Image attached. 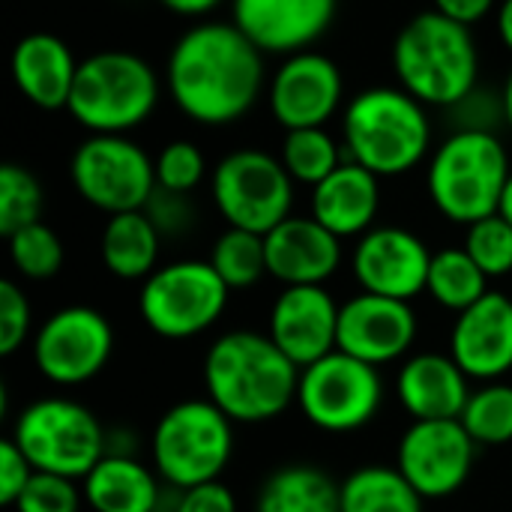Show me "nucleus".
I'll return each instance as SVG.
<instances>
[{
    "mask_svg": "<svg viewBox=\"0 0 512 512\" xmlns=\"http://www.w3.org/2000/svg\"><path fill=\"white\" fill-rule=\"evenodd\" d=\"M264 57L234 21H201L168 54L171 102L192 123L231 126L255 108L267 87Z\"/></svg>",
    "mask_w": 512,
    "mask_h": 512,
    "instance_id": "nucleus-1",
    "label": "nucleus"
},
{
    "mask_svg": "<svg viewBox=\"0 0 512 512\" xmlns=\"http://www.w3.org/2000/svg\"><path fill=\"white\" fill-rule=\"evenodd\" d=\"M300 366L270 336L234 330L219 336L204 357L207 399L234 423H267L297 402Z\"/></svg>",
    "mask_w": 512,
    "mask_h": 512,
    "instance_id": "nucleus-2",
    "label": "nucleus"
},
{
    "mask_svg": "<svg viewBox=\"0 0 512 512\" xmlns=\"http://www.w3.org/2000/svg\"><path fill=\"white\" fill-rule=\"evenodd\" d=\"M393 72L426 108H456L480 87V48L471 27L426 9L399 30Z\"/></svg>",
    "mask_w": 512,
    "mask_h": 512,
    "instance_id": "nucleus-3",
    "label": "nucleus"
},
{
    "mask_svg": "<svg viewBox=\"0 0 512 512\" xmlns=\"http://www.w3.org/2000/svg\"><path fill=\"white\" fill-rule=\"evenodd\" d=\"M342 147L375 177H402L432 150L429 108L402 87H366L342 111Z\"/></svg>",
    "mask_w": 512,
    "mask_h": 512,
    "instance_id": "nucleus-4",
    "label": "nucleus"
},
{
    "mask_svg": "<svg viewBox=\"0 0 512 512\" xmlns=\"http://www.w3.org/2000/svg\"><path fill=\"white\" fill-rule=\"evenodd\" d=\"M510 174V153L498 132L456 129L435 147L426 186L444 219L474 225L501 210Z\"/></svg>",
    "mask_w": 512,
    "mask_h": 512,
    "instance_id": "nucleus-5",
    "label": "nucleus"
},
{
    "mask_svg": "<svg viewBox=\"0 0 512 512\" xmlns=\"http://www.w3.org/2000/svg\"><path fill=\"white\" fill-rule=\"evenodd\" d=\"M156 69L132 51H96L81 60L66 111L90 135H126L159 105Z\"/></svg>",
    "mask_w": 512,
    "mask_h": 512,
    "instance_id": "nucleus-6",
    "label": "nucleus"
},
{
    "mask_svg": "<svg viewBox=\"0 0 512 512\" xmlns=\"http://www.w3.org/2000/svg\"><path fill=\"white\" fill-rule=\"evenodd\" d=\"M234 453V420L210 399H186L168 408L150 438L153 471L174 492L219 480Z\"/></svg>",
    "mask_w": 512,
    "mask_h": 512,
    "instance_id": "nucleus-7",
    "label": "nucleus"
},
{
    "mask_svg": "<svg viewBox=\"0 0 512 512\" xmlns=\"http://www.w3.org/2000/svg\"><path fill=\"white\" fill-rule=\"evenodd\" d=\"M9 438L36 471L69 480H84L108 453V435L96 414L60 396L30 402Z\"/></svg>",
    "mask_w": 512,
    "mask_h": 512,
    "instance_id": "nucleus-8",
    "label": "nucleus"
},
{
    "mask_svg": "<svg viewBox=\"0 0 512 512\" xmlns=\"http://www.w3.org/2000/svg\"><path fill=\"white\" fill-rule=\"evenodd\" d=\"M228 294L231 288L210 261H171L144 279L138 312L156 336L180 342L210 330L222 318Z\"/></svg>",
    "mask_w": 512,
    "mask_h": 512,
    "instance_id": "nucleus-9",
    "label": "nucleus"
},
{
    "mask_svg": "<svg viewBox=\"0 0 512 512\" xmlns=\"http://www.w3.org/2000/svg\"><path fill=\"white\" fill-rule=\"evenodd\" d=\"M294 180L282 159L264 150H234L219 159L210 192L228 228L270 234L279 222L294 216Z\"/></svg>",
    "mask_w": 512,
    "mask_h": 512,
    "instance_id": "nucleus-10",
    "label": "nucleus"
},
{
    "mask_svg": "<svg viewBox=\"0 0 512 512\" xmlns=\"http://www.w3.org/2000/svg\"><path fill=\"white\" fill-rule=\"evenodd\" d=\"M75 192L96 210L117 216L144 210L156 192V162L129 135H90L69 159Z\"/></svg>",
    "mask_w": 512,
    "mask_h": 512,
    "instance_id": "nucleus-11",
    "label": "nucleus"
},
{
    "mask_svg": "<svg viewBox=\"0 0 512 512\" xmlns=\"http://www.w3.org/2000/svg\"><path fill=\"white\" fill-rule=\"evenodd\" d=\"M384 402V381L375 366L330 351L318 363L300 369L297 408L303 417L330 435H348L369 426Z\"/></svg>",
    "mask_w": 512,
    "mask_h": 512,
    "instance_id": "nucleus-12",
    "label": "nucleus"
},
{
    "mask_svg": "<svg viewBox=\"0 0 512 512\" xmlns=\"http://www.w3.org/2000/svg\"><path fill=\"white\" fill-rule=\"evenodd\" d=\"M114 330L108 318L90 306H66L54 312L33 336V366L57 387L93 381L111 360Z\"/></svg>",
    "mask_w": 512,
    "mask_h": 512,
    "instance_id": "nucleus-13",
    "label": "nucleus"
},
{
    "mask_svg": "<svg viewBox=\"0 0 512 512\" xmlns=\"http://www.w3.org/2000/svg\"><path fill=\"white\" fill-rule=\"evenodd\" d=\"M477 441L462 420H414L396 447V468L423 495L438 501L456 495L474 468Z\"/></svg>",
    "mask_w": 512,
    "mask_h": 512,
    "instance_id": "nucleus-14",
    "label": "nucleus"
},
{
    "mask_svg": "<svg viewBox=\"0 0 512 512\" xmlns=\"http://www.w3.org/2000/svg\"><path fill=\"white\" fill-rule=\"evenodd\" d=\"M345 102V78L333 57L306 48L282 57L267 81V105L273 120L288 129L327 126Z\"/></svg>",
    "mask_w": 512,
    "mask_h": 512,
    "instance_id": "nucleus-15",
    "label": "nucleus"
},
{
    "mask_svg": "<svg viewBox=\"0 0 512 512\" xmlns=\"http://www.w3.org/2000/svg\"><path fill=\"white\" fill-rule=\"evenodd\" d=\"M429 267V246L414 231L399 225H381L366 231L351 255V270L363 291L405 303L426 291Z\"/></svg>",
    "mask_w": 512,
    "mask_h": 512,
    "instance_id": "nucleus-16",
    "label": "nucleus"
},
{
    "mask_svg": "<svg viewBox=\"0 0 512 512\" xmlns=\"http://www.w3.org/2000/svg\"><path fill=\"white\" fill-rule=\"evenodd\" d=\"M417 339V315L411 303L360 291L339 306L336 348L381 369L402 360Z\"/></svg>",
    "mask_w": 512,
    "mask_h": 512,
    "instance_id": "nucleus-17",
    "label": "nucleus"
},
{
    "mask_svg": "<svg viewBox=\"0 0 512 512\" xmlns=\"http://www.w3.org/2000/svg\"><path fill=\"white\" fill-rule=\"evenodd\" d=\"M339 0H231L234 27L264 54L312 48L336 21Z\"/></svg>",
    "mask_w": 512,
    "mask_h": 512,
    "instance_id": "nucleus-18",
    "label": "nucleus"
},
{
    "mask_svg": "<svg viewBox=\"0 0 512 512\" xmlns=\"http://www.w3.org/2000/svg\"><path fill=\"white\" fill-rule=\"evenodd\" d=\"M267 336L300 369L318 363L336 351L339 339V306L333 294L324 285L285 288L270 309Z\"/></svg>",
    "mask_w": 512,
    "mask_h": 512,
    "instance_id": "nucleus-19",
    "label": "nucleus"
},
{
    "mask_svg": "<svg viewBox=\"0 0 512 512\" xmlns=\"http://www.w3.org/2000/svg\"><path fill=\"white\" fill-rule=\"evenodd\" d=\"M450 357L471 381H501L512 369V300L489 291L456 315Z\"/></svg>",
    "mask_w": 512,
    "mask_h": 512,
    "instance_id": "nucleus-20",
    "label": "nucleus"
},
{
    "mask_svg": "<svg viewBox=\"0 0 512 512\" xmlns=\"http://www.w3.org/2000/svg\"><path fill=\"white\" fill-rule=\"evenodd\" d=\"M267 273L291 285H324L342 264V240L315 216H288L264 234Z\"/></svg>",
    "mask_w": 512,
    "mask_h": 512,
    "instance_id": "nucleus-21",
    "label": "nucleus"
},
{
    "mask_svg": "<svg viewBox=\"0 0 512 512\" xmlns=\"http://www.w3.org/2000/svg\"><path fill=\"white\" fill-rule=\"evenodd\" d=\"M468 381L450 354H414L396 375V399L411 420H459L471 399Z\"/></svg>",
    "mask_w": 512,
    "mask_h": 512,
    "instance_id": "nucleus-22",
    "label": "nucleus"
},
{
    "mask_svg": "<svg viewBox=\"0 0 512 512\" xmlns=\"http://www.w3.org/2000/svg\"><path fill=\"white\" fill-rule=\"evenodd\" d=\"M12 81L18 93L42 111L69 105L81 60L54 33H27L12 48Z\"/></svg>",
    "mask_w": 512,
    "mask_h": 512,
    "instance_id": "nucleus-23",
    "label": "nucleus"
},
{
    "mask_svg": "<svg viewBox=\"0 0 512 512\" xmlns=\"http://www.w3.org/2000/svg\"><path fill=\"white\" fill-rule=\"evenodd\" d=\"M381 210V177L357 162H342L312 189V216L339 240L363 237Z\"/></svg>",
    "mask_w": 512,
    "mask_h": 512,
    "instance_id": "nucleus-24",
    "label": "nucleus"
},
{
    "mask_svg": "<svg viewBox=\"0 0 512 512\" xmlns=\"http://www.w3.org/2000/svg\"><path fill=\"white\" fill-rule=\"evenodd\" d=\"M84 504L96 512H159V474L129 453H105L81 480Z\"/></svg>",
    "mask_w": 512,
    "mask_h": 512,
    "instance_id": "nucleus-25",
    "label": "nucleus"
},
{
    "mask_svg": "<svg viewBox=\"0 0 512 512\" xmlns=\"http://www.w3.org/2000/svg\"><path fill=\"white\" fill-rule=\"evenodd\" d=\"M162 234L144 210L108 216L102 231V264L123 282H144L159 261Z\"/></svg>",
    "mask_w": 512,
    "mask_h": 512,
    "instance_id": "nucleus-26",
    "label": "nucleus"
},
{
    "mask_svg": "<svg viewBox=\"0 0 512 512\" xmlns=\"http://www.w3.org/2000/svg\"><path fill=\"white\" fill-rule=\"evenodd\" d=\"M339 486L318 465H285L261 483L255 512H342Z\"/></svg>",
    "mask_w": 512,
    "mask_h": 512,
    "instance_id": "nucleus-27",
    "label": "nucleus"
},
{
    "mask_svg": "<svg viewBox=\"0 0 512 512\" xmlns=\"http://www.w3.org/2000/svg\"><path fill=\"white\" fill-rule=\"evenodd\" d=\"M342 512H423V495L402 477L399 468L366 465L348 474L339 486Z\"/></svg>",
    "mask_w": 512,
    "mask_h": 512,
    "instance_id": "nucleus-28",
    "label": "nucleus"
},
{
    "mask_svg": "<svg viewBox=\"0 0 512 512\" xmlns=\"http://www.w3.org/2000/svg\"><path fill=\"white\" fill-rule=\"evenodd\" d=\"M426 291L432 294V300L438 306L459 315L489 294V276L465 252V246H459V249L447 246V249H438L432 255Z\"/></svg>",
    "mask_w": 512,
    "mask_h": 512,
    "instance_id": "nucleus-29",
    "label": "nucleus"
},
{
    "mask_svg": "<svg viewBox=\"0 0 512 512\" xmlns=\"http://www.w3.org/2000/svg\"><path fill=\"white\" fill-rule=\"evenodd\" d=\"M279 159L285 165V171L291 174L294 183L315 189L321 180H327L345 159V147L342 141H336L327 126H315V129H288L282 138V150Z\"/></svg>",
    "mask_w": 512,
    "mask_h": 512,
    "instance_id": "nucleus-30",
    "label": "nucleus"
},
{
    "mask_svg": "<svg viewBox=\"0 0 512 512\" xmlns=\"http://www.w3.org/2000/svg\"><path fill=\"white\" fill-rule=\"evenodd\" d=\"M213 270L222 276V282L231 291H246L258 285L267 273V249H264V234L243 231V228H228L216 237L210 258Z\"/></svg>",
    "mask_w": 512,
    "mask_h": 512,
    "instance_id": "nucleus-31",
    "label": "nucleus"
},
{
    "mask_svg": "<svg viewBox=\"0 0 512 512\" xmlns=\"http://www.w3.org/2000/svg\"><path fill=\"white\" fill-rule=\"evenodd\" d=\"M462 426L477 441V447H504L512 441V384L489 381L474 390L465 411Z\"/></svg>",
    "mask_w": 512,
    "mask_h": 512,
    "instance_id": "nucleus-32",
    "label": "nucleus"
},
{
    "mask_svg": "<svg viewBox=\"0 0 512 512\" xmlns=\"http://www.w3.org/2000/svg\"><path fill=\"white\" fill-rule=\"evenodd\" d=\"M9 243V258H12V267L24 276V279H33V282H42V279H51L60 273L63 267V243L60 237L42 225V222H33L27 228H18L15 234L6 237Z\"/></svg>",
    "mask_w": 512,
    "mask_h": 512,
    "instance_id": "nucleus-33",
    "label": "nucleus"
},
{
    "mask_svg": "<svg viewBox=\"0 0 512 512\" xmlns=\"http://www.w3.org/2000/svg\"><path fill=\"white\" fill-rule=\"evenodd\" d=\"M42 201H45L42 186L24 165L6 162L0 168V234L3 237L39 222Z\"/></svg>",
    "mask_w": 512,
    "mask_h": 512,
    "instance_id": "nucleus-34",
    "label": "nucleus"
},
{
    "mask_svg": "<svg viewBox=\"0 0 512 512\" xmlns=\"http://www.w3.org/2000/svg\"><path fill=\"white\" fill-rule=\"evenodd\" d=\"M465 252L480 264V270L489 279H501L512 273V222L501 213L486 216L474 225H468L465 234Z\"/></svg>",
    "mask_w": 512,
    "mask_h": 512,
    "instance_id": "nucleus-35",
    "label": "nucleus"
},
{
    "mask_svg": "<svg viewBox=\"0 0 512 512\" xmlns=\"http://www.w3.org/2000/svg\"><path fill=\"white\" fill-rule=\"evenodd\" d=\"M153 162H156V189L177 192V195H189L192 189H198V183L207 174L204 153L186 138L165 144Z\"/></svg>",
    "mask_w": 512,
    "mask_h": 512,
    "instance_id": "nucleus-36",
    "label": "nucleus"
},
{
    "mask_svg": "<svg viewBox=\"0 0 512 512\" xmlns=\"http://www.w3.org/2000/svg\"><path fill=\"white\" fill-rule=\"evenodd\" d=\"M84 504V492L81 486H75V480L69 477H57V474H42L36 471L27 483V489L21 492V498L15 501V512H81Z\"/></svg>",
    "mask_w": 512,
    "mask_h": 512,
    "instance_id": "nucleus-37",
    "label": "nucleus"
},
{
    "mask_svg": "<svg viewBox=\"0 0 512 512\" xmlns=\"http://www.w3.org/2000/svg\"><path fill=\"white\" fill-rule=\"evenodd\" d=\"M30 333V303L15 282H0V354H15Z\"/></svg>",
    "mask_w": 512,
    "mask_h": 512,
    "instance_id": "nucleus-38",
    "label": "nucleus"
},
{
    "mask_svg": "<svg viewBox=\"0 0 512 512\" xmlns=\"http://www.w3.org/2000/svg\"><path fill=\"white\" fill-rule=\"evenodd\" d=\"M33 474H36V468L18 450V444L12 438H6L0 444V504L15 507V501L21 498V492L27 489Z\"/></svg>",
    "mask_w": 512,
    "mask_h": 512,
    "instance_id": "nucleus-39",
    "label": "nucleus"
},
{
    "mask_svg": "<svg viewBox=\"0 0 512 512\" xmlns=\"http://www.w3.org/2000/svg\"><path fill=\"white\" fill-rule=\"evenodd\" d=\"M144 213L153 219L159 234H183L192 225V207H189L186 195H177V192L156 189L150 204L144 207Z\"/></svg>",
    "mask_w": 512,
    "mask_h": 512,
    "instance_id": "nucleus-40",
    "label": "nucleus"
},
{
    "mask_svg": "<svg viewBox=\"0 0 512 512\" xmlns=\"http://www.w3.org/2000/svg\"><path fill=\"white\" fill-rule=\"evenodd\" d=\"M171 512H237V501L225 483L213 480V483L177 492Z\"/></svg>",
    "mask_w": 512,
    "mask_h": 512,
    "instance_id": "nucleus-41",
    "label": "nucleus"
},
{
    "mask_svg": "<svg viewBox=\"0 0 512 512\" xmlns=\"http://www.w3.org/2000/svg\"><path fill=\"white\" fill-rule=\"evenodd\" d=\"M432 3H435L432 6L435 12H441V15H447V18H453V21H459L465 27H474L486 15H492L501 0H432Z\"/></svg>",
    "mask_w": 512,
    "mask_h": 512,
    "instance_id": "nucleus-42",
    "label": "nucleus"
},
{
    "mask_svg": "<svg viewBox=\"0 0 512 512\" xmlns=\"http://www.w3.org/2000/svg\"><path fill=\"white\" fill-rule=\"evenodd\" d=\"M168 12L174 15H183V18H201V15H210L216 6H222L225 0H159Z\"/></svg>",
    "mask_w": 512,
    "mask_h": 512,
    "instance_id": "nucleus-43",
    "label": "nucleus"
},
{
    "mask_svg": "<svg viewBox=\"0 0 512 512\" xmlns=\"http://www.w3.org/2000/svg\"><path fill=\"white\" fill-rule=\"evenodd\" d=\"M495 27H498V39L501 45L512 54V0H501L495 9Z\"/></svg>",
    "mask_w": 512,
    "mask_h": 512,
    "instance_id": "nucleus-44",
    "label": "nucleus"
},
{
    "mask_svg": "<svg viewBox=\"0 0 512 512\" xmlns=\"http://www.w3.org/2000/svg\"><path fill=\"white\" fill-rule=\"evenodd\" d=\"M501 102H504V123H507V129L512 132V72L507 75V81H504V90H501Z\"/></svg>",
    "mask_w": 512,
    "mask_h": 512,
    "instance_id": "nucleus-45",
    "label": "nucleus"
},
{
    "mask_svg": "<svg viewBox=\"0 0 512 512\" xmlns=\"http://www.w3.org/2000/svg\"><path fill=\"white\" fill-rule=\"evenodd\" d=\"M507 222H512V174L507 180V189H504V198H501V210H498Z\"/></svg>",
    "mask_w": 512,
    "mask_h": 512,
    "instance_id": "nucleus-46",
    "label": "nucleus"
}]
</instances>
